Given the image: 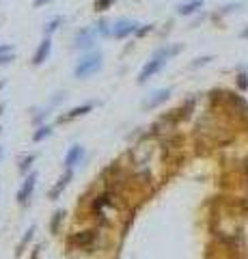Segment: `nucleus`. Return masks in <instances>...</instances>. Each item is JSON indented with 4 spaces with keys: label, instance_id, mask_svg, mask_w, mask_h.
I'll return each instance as SVG.
<instances>
[{
    "label": "nucleus",
    "instance_id": "17",
    "mask_svg": "<svg viewBox=\"0 0 248 259\" xmlns=\"http://www.w3.org/2000/svg\"><path fill=\"white\" fill-rule=\"evenodd\" d=\"M13 59H15L13 52H0V67H2V65H9Z\"/></svg>",
    "mask_w": 248,
    "mask_h": 259
},
{
    "label": "nucleus",
    "instance_id": "22",
    "mask_svg": "<svg viewBox=\"0 0 248 259\" xmlns=\"http://www.w3.org/2000/svg\"><path fill=\"white\" fill-rule=\"evenodd\" d=\"M4 108H7V104H4V102H0V115H2V110H4Z\"/></svg>",
    "mask_w": 248,
    "mask_h": 259
},
{
    "label": "nucleus",
    "instance_id": "4",
    "mask_svg": "<svg viewBox=\"0 0 248 259\" xmlns=\"http://www.w3.org/2000/svg\"><path fill=\"white\" fill-rule=\"evenodd\" d=\"M136 22H132V20H119V22L112 24V28L108 30V33L112 35L115 39H125L127 35H132L134 30H136Z\"/></svg>",
    "mask_w": 248,
    "mask_h": 259
},
{
    "label": "nucleus",
    "instance_id": "1",
    "mask_svg": "<svg viewBox=\"0 0 248 259\" xmlns=\"http://www.w3.org/2000/svg\"><path fill=\"white\" fill-rule=\"evenodd\" d=\"M179 50H182V45H170V48H162V50H158L156 54L151 56V61H149V63L143 67V71H141V74H138V82H141V85H145V82H147L149 78H153L160 69H162L164 65H166V61L170 59V56H175Z\"/></svg>",
    "mask_w": 248,
    "mask_h": 259
},
{
    "label": "nucleus",
    "instance_id": "19",
    "mask_svg": "<svg viewBox=\"0 0 248 259\" xmlns=\"http://www.w3.org/2000/svg\"><path fill=\"white\" fill-rule=\"evenodd\" d=\"M248 74H242L240 78H237V85H240V89H244V91H248Z\"/></svg>",
    "mask_w": 248,
    "mask_h": 259
},
{
    "label": "nucleus",
    "instance_id": "24",
    "mask_svg": "<svg viewBox=\"0 0 248 259\" xmlns=\"http://www.w3.org/2000/svg\"><path fill=\"white\" fill-rule=\"evenodd\" d=\"M4 85H7V82H4V80H0V89H4Z\"/></svg>",
    "mask_w": 248,
    "mask_h": 259
},
{
    "label": "nucleus",
    "instance_id": "12",
    "mask_svg": "<svg viewBox=\"0 0 248 259\" xmlns=\"http://www.w3.org/2000/svg\"><path fill=\"white\" fill-rule=\"evenodd\" d=\"M33 236H35V227H28V231L24 233V237L20 240V244H18V251H15V255H22L24 253V248H26L30 244V240H33Z\"/></svg>",
    "mask_w": 248,
    "mask_h": 259
},
{
    "label": "nucleus",
    "instance_id": "10",
    "mask_svg": "<svg viewBox=\"0 0 248 259\" xmlns=\"http://www.w3.org/2000/svg\"><path fill=\"white\" fill-rule=\"evenodd\" d=\"M93 30L89 28H82L78 35H76V39H74V43H76V48H91L93 45Z\"/></svg>",
    "mask_w": 248,
    "mask_h": 259
},
{
    "label": "nucleus",
    "instance_id": "13",
    "mask_svg": "<svg viewBox=\"0 0 248 259\" xmlns=\"http://www.w3.org/2000/svg\"><path fill=\"white\" fill-rule=\"evenodd\" d=\"M50 134H52V128H50V126H39L37 130H35V134H33V141L35 143H41L43 138H48Z\"/></svg>",
    "mask_w": 248,
    "mask_h": 259
},
{
    "label": "nucleus",
    "instance_id": "7",
    "mask_svg": "<svg viewBox=\"0 0 248 259\" xmlns=\"http://www.w3.org/2000/svg\"><path fill=\"white\" fill-rule=\"evenodd\" d=\"M84 158V147L82 145H74V147H69V151L65 155V169H71L74 171L76 164H80V160Z\"/></svg>",
    "mask_w": 248,
    "mask_h": 259
},
{
    "label": "nucleus",
    "instance_id": "8",
    "mask_svg": "<svg viewBox=\"0 0 248 259\" xmlns=\"http://www.w3.org/2000/svg\"><path fill=\"white\" fill-rule=\"evenodd\" d=\"M168 95H170L168 89H158V91H153L151 97H147V100L143 102V108H156V106H160L162 102H166Z\"/></svg>",
    "mask_w": 248,
    "mask_h": 259
},
{
    "label": "nucleus",
    "instance_id": "20",
    "mask_svg": "<svg viewBox=\"0 0 248 259\" xmlns=\"http://www.w3.org/2000/svg\"><path fill=\"white\" fill-rule=\"evenodd\" d=\"M0 52H13V45H11V43H4V45H0Z\"/></svg>",
    "mask_w": 248,
    "mask_h": 259
},
{
    "label": "nucleus",
    "instance_id": "25",
    "mask_svg": "<svg viewBox=\"0 0 248 259\" xmlns=\"http://www.w3.org/2000/svg\"><path fill=\"white\" fill-rule=\"evenodd\" d=\"M0 132H2V128H0Z\"/></svg>",
    "mask_w": 248,
    "mask_h": 259
},
{
    "label": "nucleus",
    "instance_id": "18",
    "mask_svg": "<svg viewBox=\"0 0 248 259\" xmlns=\"http://www.w3.org/2000/svg\"><path fill=\"white\" fill-rule=\"evenodd\" d=\"M112 4V0H95V11H106Z\"/></svg>",
    "mask_w": 248,
    "mask_h": 259
},
{
    "label": "nucleus",
    "instance_id": "3",
    "mask_svg": "<svg viewBox=\"0 0 248 259\" xmlns=\"http://www.w3.org/2000/svg\"><path fill=\"white\" fill-rule=\"evenodd\" d=\"M37 179H39V175L35 173V171L26 173V177H24L22 186H20V190H18V196H15V199H18V203L22 205V207L28 205L30 196H33V193H35V186H37Z\"/></svg>",
    "mask_w": 248,
    "mask_h": 259
},
{
    "label": "nucleus",
    "instance_id": "23",
    "mask_svg": "<svg viewBox=\"0 0 248 259\" xmlns=\"http://www.w3.org/2000/svg\"><path fill=\"white\" fill-rule=\"evenodd\" d=\"M2 158H4V149H2V145H0V162H2Z\"/></svg>",
    "mask_w": 248,
    "mask_h": 259
},
{
    "label": "nucleus",
    "instance_id": "2",
    "mask_svg": "<svg viewBox=\"0 0 248 259\" xmlns=\"http://www.w3.org/2000/svg\"><path fill=\"white\" fill-rule=\"evenodd\" d=\"M100 69H102V52H91V54L82 56L78 61V65L74 67V76L84 80V78L97 74Z\"/></svg>",
    "mask_w": 248,
    "mask_h": 259
},
{
    "label": "nucleus",
    "instance_id": "15",
    "mask_svg": "<svg viewBox=\"0 0 248 259\" xmlns=\"http://www.w3.org/2000/svg\"><path fill=\"white\" fill-rule=\"evenodd\" d=\"M63 216H65V212H63V210L54 212V218H52V222H50V229H52V233L59 231V227H61V220H63Z\"/></svg>",
    "mask_w": 248,
    "mask_h": 259
},
{
    "label": "nucleus",
    "instance_id": "16",
    "mask_svg": "<svg viewBox=\"0 0 248 259\" xmlns=\"http://www.w3.org/2000/svg\"><path fill=\"white\" fill-rule=\"evenodd\" d=\"M59 24H63V18H54V20H50L48 26H45V37H50V35H52L54 30L59 28Z\"/></svg>",
    "mask_w": 248,
    "mask_h": 259
},
{
    "label": "nucleus",
    "instance_id": "21",
    "mask_svg": "<svg viewBox=\"0 0 248 259\" xmlns=\"http://www.w3.org/2000/svg\"><path fill=\"white\" fill-rule=\"evenodd\" d=\"M52 2V0H35V7H43V4Z\"/></svg>",
    "mask_w": 248,
    "mask_h": 259
},
{
    "label": "nucleus",
    "instance_id": "5",
    "mask_svg": "<svg viewBox=\"0 0 248 259\" xmlns=\"http://www.w3.org/2000/svg\"><path fill=\"white\" fill-rule=\"evenodd\" d=\"M50 52H52V39H50V37H43V39H41V43L37 45V50H35V54H33V65H35V67L43 65L45 61H48Z\"/></svg>",
    "mask_w": 248,
    "mask_h": 259
},
{
    "label": "nucleus",
    "instance_id": "11",
    "mask_svg": "<svg viewBox=\"0 0 248 259\" xmlns=\"http://www.w3.org/2000/svg\"><path fill=\"white\" fill-rule=\"evenodd\" d=\"M203 7V0H188V2H182L177 7V13L179 15H192L194 11H199V9Z\"/></svg>",
    "mask_w": 248,
    "mask_h": 259
},
{
    "label": "nucleus",
    "instance_id": "9",
    "mask_svg": "<svg viewBox=\"0 0 248 259\" xmlns=\"http://www.w3.org/2000/svg\"><path fill=\"white\" fill-rule=\"evenodd\" d=\"M93 110V104H82V106H76V108H71L67 115L63 117H59V123H67V121H74V119H78L82 115H86V112H91Z\"/></svg>",
    "mask_w": 248,
    "mask_h": 259
},
{
    "label": "nucleus",
    "instance_id": "14",
    "mask_svg": "<svg viewBox=\"0 0 248 259\" xmlns=\"http://www.w3.org/2000/svg\"><path fill=\"white\" fill-rule=\"evenodd\" d=\"M37 160V155L35 153H28V155H24L22 160H20V173H24L26 175L28 171H30V167H33V162Z\"/></svg>",
    "mask_w": 248,
    "mask_h": 259
},
{
    "label": "nucleus",
    "instance_id": "6",
    "mask_svg": "<svg viewBox=\"0 0 248 259\" xmlns=\"http://www.w3.org/2000/svg\"><path fill=\"white\" fill-rule=\"evenodd\" d=\"M71 177H74V171H71V169H65V173L59 177V181H56V184H54V188L48 193V196H50V199H52V201H54V199H59V196H61V193H63V190L67 188V186H69Z\"/></svg>",
    "mask_w": 248,
    "mask_h": 259
}]
</instances>
